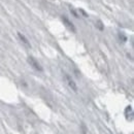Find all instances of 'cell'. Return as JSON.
I'll use <instances>...</instances> for the list:
<instances>
[{"mask_svg": "<svg viewBox=\"0 0 134 134\" xmlns=\"http://www.w3.org/2000/svg\"><path fill=\"white\" fill-rule=\"evenodd\" d=\"M28 63L33 67L35 70H37V71H39V72H42V71H43L42 66L39 64V62H38L34 57H32V56H29V57H28Z\"/></svg>", "mask_w": 134, "mask_h": 134, "instance_id": "obj_1", "label": "cell"}, {"mask_svg": "<svg viewBox=\"0 0 134 134\" xmlns=\"http://www.w3.org/2000/svg\"><path fill=\"white\" fill-rule=\"evenodd\" d=\"M64 76H65V81H66V83L68 84V86H69V88L71 90H73L74 92H77V86L75 84V82L72 80V77L69 74H67V73H64Z\"/></svg>", "mask_w": 134, "mask_h": 134, "instance_id": "obj_2", "label": "cell"}, {"mask_svg": "<svg viewBox=\"0 0 134 134\" xmlns=\"http://www.w3.org/2000/svg\"><path fill=\"white\" fill-rule=\"evenodd\" d=\"M62 22H63V24L67 27V29H69L70 31H72V32H75V31H76L75 26L73 25V23H72L68 18H66L65 16H63V17H62Z\"/></svg>", "mask_w": 134, "mask_h": 134, "instance_id": "obj_3", "label": "cell"}, {"mask_svg": "<svg viewBox=\"0 0 134 134\" xmlns=\"http://www.w3.org/2000/svg\"><path fill=\"white\" fill-rule=\"evenodd\" d=\"M125 118L128 120V121H130V122H132L133 121V118H134V114H133V108H132V106L131 105H128L126 108H125Z\"/></svg>", "mask_w": 134, "mask_h": 134, "instance_id": "obj_4", "label": "cell"}, {"mask_svg": "<svg viewBox=\"0 0 134 134\" xmlns=\"http://www.w3.org/2000/svg\"><path fill=\"white\" fill-rule=\"evenodd\" d=\"M18 36H19V38H20V40L22 41V43H24L27 48H31V44H30V42H29V40L27 39V37L24 35V34H22L21 32H18Z\"/></svg>", "mask_w": 134, "mask_h": 134, "instance_id": "obj_5", "label": "cell"}, {"mask_svg": "<svg viewBox=\"0 0 134 134\" xmlns=\"http://www.w3.org/2000/svg\"><path fill=\"white\" fill-rule=\"evenodd\" d=\"M96 27H97L100 31H102V30L104 29V26H103V24H102V22H101L100 20H98V21L96 22Z\"/></svg>", "mask_w": 134, "mask_h": 134, "instance_id": "obj_6", "label": "cell"}, {"mask_svg": "<svg viewBox=\"0 0 134 134\" xmlns=\"http://www.w3.org/2000/svg\"><path fill=\"white\" fill-rule=\"evenodd\" d=\"M119 36H120V39H122V41H123V42H126V41H127V37H126L123 33H120Z\"/></svg>", "mask_w": 134, "mask_h": 134, "instance_id": "obj_7", "label": "cell"}, {"mask_svg": "<svg viewBox=\"0 0 134 134\" xmlns=\"http://www.w3.org/2000/svg\"><path fill=\"white\" fill-rule=\"evenodd\" d=\"M70 12L72 13V15H73V16H74L75 18H79V17H80V15H79V14H76V12H75V10H74L73 8H71V7H70Z\"/></svg>", "mask_w": 134, "mask_h": 134, "instance_id": "obj_8", "label": "cell"}, {"mask_svg": "<svg viewBox=\"0 0 134 134\" xmlns=\"http://www.w3.org/2000/svg\"><path fill=\"white\" fill-rule=\"evenodd\" d=\"M79 12H80V13H81V14H82L84 17H88V15L85 13V10H83V9H79Z\"/></svg>", "mask_w": 134, "mask_h": 134, "instance_id": "obj_9", "label": "cell"}, {"mask_svg": "<svg viewBox=\"0 0 134 134\" xmlns=\"http://www.w3.org/2000/svg\"><path fill=\"white\" fill-rule=\"evenodd\" d=\"M82 127H83V134H86V127H85V125H83Z\"/></svg>", "mask_w": 134, "mask_h": 134, "instance_id": "obj_10", "label": "cell"}]
</instances>
